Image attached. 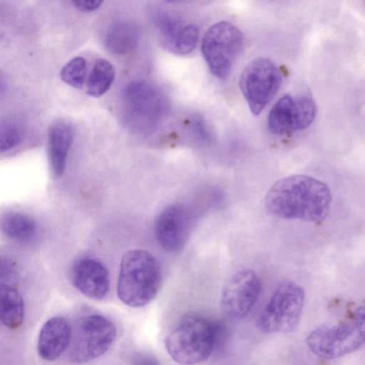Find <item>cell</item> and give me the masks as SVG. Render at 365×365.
Wrapping results in <instances>:
<instances>
[{
  "label": "cell",
  "mask_w": 365,
  "mask_h": 365,
  "mask_svg": "<svg viewBox=\"0 0 365 365\" xmlns=\"http://www.w3.org/2000/svg\"><path fill=\"white\" fill-rule=\"evenodd\" d=\"M331 203L328 186L307 175H292L276 182L264 199L267 211L286 220L320 223L327 217Z\"/></svg>",
  "instance_id": "cell-1"
},
{
  "label": "cell",
  "mask_w": 365,
  "mask_h": 365,
  "mask_svg": "<svg viewBox=\"0 0 365 365\" xmlns=\"http://www.w3.org/2000/svg\"><path fill=\"white\" fill-rule=\"evenodd\" d=\"M161 279L159 262L150 252L141 249L129 250L121 258L117 295L128 307H144L157 295Z\"/></svg>",
  "instance_id": "cell-2"
},
{
  "label": "cell",
  "mask_w": 365,
  "mask_h": 365,
  "mask_svg": "<svg viewBox=\"0 0 365 365\" xmlns=\"http://www.w3.org/2000/svg\"><path fill=\"white\" fill-rule=\"evenodd\" d=\"M165 350L177 364L202 362L215 351V321L196 312L185 314L164 340Z\"/></svg>",
  "instance_id": "cell-3"
},
{
  "label": "cell",
  "mask_w": 365,
  "mask_h": 365,
  "mask_svg": "<svg viewBox=\"0 0 365 365\" xmlns=\"http://www.w3.org/2000/svg\"><path fill=\"white\" fill-rule=\"evenodd\" d=\"M316 356L334 359L359 349L365 344V306H359L339 322L320 326L306 337Z\"/></svg>",
  "instance_id": "cell-4"
},
{
  "label": "cell",
  "mask_w": 365,
  "mask_h": 365,
  "mask_svg": "<svg viewBox=\"0 0 365 365\" xmlns=\"http://www.w3.org/2000/svg\"><path fill=\"white\" fill-rule=\"evenodd\" d=\"M304 299L300 285L289 280L280 282L258 316V328L267 334L294 331L299 323Z\"/></svg>",
  "instance_id": "cell-5"
},
{
  "label": "cell",
  "mask_w": 365,
  "mask_h": 365,
  "mask_svg": "<svg viewBox=\"0 0 365 365\" xmlns=\"http://www.w3.org/2000/svg\"><path fill=\"white\" fill-rule=\"evenodd\" d=\"M126 123L132 129L147 133L154 129L168 110L162 92L151 83L136 80L123 91Z\"/></svg>",
  "instance_id": "cell-6"
},
{
  "label": "cell",
  "mask_w": 365,
  "mask_h": 365,
  "mask_svg": "<svg viewBox=\"0 0 365 365\" xmlns=\"http://www.w3.org/2000/svg\"><path fill=\"white\" fill-rule=\"evenodd\" d=\"M243 46L244 37L240 29L230 22L220 21L205 32L201 51L211 73L217 78L225 79Z\"/></svg>",
  "instance_id": "cell-7"
},
{
  "label": "cell",
  "mask_w": 365,
  "mask_h": 365,
  "mask_svg": "<svg viewBox=\"0 0 365 365\" xmlns=\"http://www.w3.org/2000/svg\"><path fill=\"white\" fill-rule=\"evenodd\" d=\"M113 322L99 314H89L81 317L73 331L68 348L70 359L76 363L94 360L106 354L116 337Z\"/></svg>",
  "instance_id": "cell-8"
},
{
  "label": "cell",
  "mask_w": 365,
  "mask_h": 365,
  "mask_svg": "<svg viewBox=\"0 0 365 365\" xmlns=\"http://www.w3.org/2000/svg\"><path fill=\"white\" fill-rule=\"evenodd\" d=\"M282 73L274 61L257 58L245 68L240 78L241 91L253 115L260 114L278 91Z\"/></svg>",
  "instance_id": "cell-9"
},
{
  "label": "cell",
  "mask_w": 365,
  "mask_h": 365,
  "mask_svg": "<svg viewBox=\"0 0 365 365\" xmlns=\"http://www.w3.org/2000/svg\"><path fill=\"white\" fill-rule=\"evenodd\" d=\"M257 273L245 269L235 273L225 284L220 297L223 312L233 319H242L252 309L262 290Z\"/></svg>",
  "instance_id": "cell-10"
},
{
  "label": "cell",
  "mask_w": 365,
  "mask_h": 365,
  "mask_svg": "<svg viewBox=\"0 0 365 365\" xmlns=\"http://www.w3.org/2000/svg\"><path fill=\"white\" fill-rule=\"evenodd\" d=\"M317 112V106L312 97L284 95L270 110L269 130L273 134L280 135L304 129L312 123Z\"/></svg>",
  "instance_id": "cell-11"
},
{
  "label": "cell",
  "mask_w": 365,
  "mask_h": 365,
  "mask_svg": "<svg viewBox=\"0 0 365 365\" xmlns=\"http://www.w3.org/2000/svg\"><path fill=\"white\" fill-rule=\"evenodd\" d=\"M160 41L165 48L177 55H186L195 48L199 29L193 23L159 11L153 17Z\"/></svg>",
  "instance_id": "cell-12"
},
{
  "label": "cell",
  "mask_w": 365,
  "mask_h": 365,
  "mask_svg": "<svg viewBox=\"0 0 365 365\" xmlns=\"http://www.w3.org/2000/svg\"><path fill=\"white\" fill-rule=\"evenodd\" d=\"M190 222L188 210L182 204L165 207L155 222L154 232L158 245L168 252L182 250L187 239Z\"/></svg>",
  "instance_id": "cell-13"
},
{
  "label": "cell",
  "mask_w": 365,
  "mask_h": 365,
  "mask_svg": "<svg viewBox=\"0 0 365 365\" xmlns=\"http://www.w3.org/2000/svg\"><path fill=\"white\" fill-rule=\"evenodd\" d=\"M70 279L77 290L91 299H103L110 289L107 268L94 258L83 257L76 260L71 268Z\"/></svg>",
  "instance_id": "cell-14"
},
{
  "label": "cell",
  "mask_w": 365,
  "mask_h": 365,
  "mask_svg": "<svg viewBox=\"0 0 365 365\" xmlns=\"http://www.w3.org/2000/svg\"><path fill=\"white\" fill-rule=\"evenodd\" d=\"M73 336V328L64 317L56 316L42 326L38 338L37 352L43 360L58 359L68 349Z\"/></svg>",
  "instance_id": "cell-15"
},
{
  "label": "cell",
  "mask_w": 365,
  "mask_h": 365,
  "mask_svg": "<svg viewBox=\"0 0 365 365\" xmlns=\"http://www.w3.org/2000/svg\"><path fill=\"white\" fill-rule=\"evenodd\" d=\"M73 138L72 128L65 123H56L48 130V160L54 178H60L64 173Z\"/></svg>",
  "instance_id": "cell-16"
},
{
  "label": "cell",
  "mask_w": 365,
  "mask_h": 365,
  "mask_svg": "<svg viewBox=\"0 0 365 365\" xmlns=\"http://www.w3.org/2000/svg\"><path fill=\"white\" fill-rule=\"evenodd\" d=\"M0 315L1 323L10 329L21 326L25 315V305L21 293L7 283H1Z\"/></svg>",
  "instance_id": "cell-17"
},
{
  "label": "cell",
  "mask_w": 365,
  "mask_h": 365,
  "mask_svg": "<svg viewBox=\"0 0 365 365\" xmlns=\"http://www.w3.org/2000/svg\"><path fill=\"white\" fill-rule=\"evenodd\" d=\"M140 32L138 27L130 22H119L108 30L105 45L113 54L124 55L130 53L138 45Z\"/></svg>",
  "instance_id": "cell-18"
},
{
  "label": "cell",
  "mask_w": 365,
  "mask_h": 365,
  "mask_svg": "<svg viewBox=\"0 0 365 365\" xmlns=\"http://www.w3.org/2000/svg\"><path fill=\"white\" fill-rule=\"evenodd\" d=\"M2 232L9 238L21 241H29L37 232L36 222L29 216L19 212H9L1 217Z\"/></svg>",
  "instance_id": "cell-19"
},
{
  "label": "cell",
  "mask_w": 365,
  "mask_h": 365,
  "mask_svg": "<svg viewBox=\"0 0 365 365\" xmlns=\"http://www.w3.org/2000/svg\"><path fill=\"white\" fill-rule=\"evenodd\" d=\"M115 78L113 65L104 58L96 61L87 81V93L99 97L107 92Z\"/></svg>",
  "instance_id": "cell-20"
},
{
  "label": "cell",
  "mask_w": 365,
  "mask_h": 365,
  "mask_svg": "<svg viewBox=\"0 0 365 365\" xmlns=\"http://www.w3.org/2000/svg\"><path fill=\"white\" fill-rule=\"evenodd\" d=\"M87 63L82 56H76L68 61L61 68V80L76 88H81L85 83Z\"/></svg>",
  "instance_id": "cell-21"
},
{
  "label": "cell",
  "mask_w": 365,
  "mask_h": 365,
  "mask_svg": "<svg viewBox=\"0 0 365 365\" xmlns=\"http://www.w3.org/2000/svg\"><path fill=\"white\" fill-rule=\"evenodd\" d=\"M21 139L20 130L15 125H6L2 127L0 134V150L8 151L16 146Z\"/></svg>",
  "instance_id": "cell-22"
},
{
  "label": "cell",
  "mask_w": 365,
  "mask_h": 365,
  "mask_svg": "<svg viewBox=\"0 0 365 365\" xmlns=\"http://www.w3.org/2000/svg\"><path fill=\"white\" fill-rule=\"evenodd\" d=\"M192 128L194 133L201 140L209 141L211 135L205 122L200 118H195L192 121Z\"/></svg>",
  "instance_id": "cell-23"
},
{
  "label": "cell",
  "mask_w": 365,
  "mask_h": 365,
  "mask_svg": "<svg viewBox=\"0 0 365 365\" xmlns=\"http://www.w3.org/2000/svg\"><path fill=\"white\" fill-rule=\"evenodd\" d=\"M74 6L82 12H92L98 9L104 0H71Z\"/></svg>",
  "instance_id": "cell-24"
},
{
  "label": "cell",
  "mask_w": 365,
  "mask_h": 365,
  "mask_svg": "<svg viewBox=\"0 0 365 365\" xmlns=\"http://www.w3.org/2000/svg\"><path fill=\"white\" fill-rule=\"evenodd\" d=\"M168 3H188L192 1H195L197 0H163Z\"/></svg>",
  "instance_id": "cell-25"
}]
</instances>
